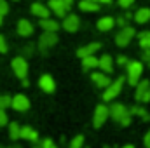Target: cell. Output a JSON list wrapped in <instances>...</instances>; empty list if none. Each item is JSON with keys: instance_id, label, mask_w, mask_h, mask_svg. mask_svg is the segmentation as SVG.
<instances>
[{"instance_id": "6da1fadb", "label": "cell", "mask_w": 150, "mask_h": 148, "mask_svg": "<svg viewBox=\"0 0 150 148\" xmlns=\"http://www.w3.org/2000/svg\"><path fill=\"white\" fill-rule=\"evenodd\" d=\"M126 66H127V82H129V85H136L140 82L142 73H143V63L142 61H129Z\"/></svg>"}, {"instance_id": "7a4b0ae2", "label": "cell", "mask_w": 150, "mask_h": 148, "mask_svg": "<svg viewBox=\"0 0 150 148\" xmlns=\"http://www.w3.org/2000/svg\"><path fill=\"white\" fill-rule=\"evenodd\" d=\"M122 84H124V77H119L115 82H112L103 92V101H112L113 98H117L122 91Z\"/></svg>"}, {"instance_id": "3957f363", "label": "cell", "mask_w": 150, "mask_h": 148, "mask_svg": "<svg viewBox=\"0 0 150 148\" xmlns=\"http://www.w3.org/2000/svg\"><path fill=\"white\" fill-rule=\"evenodd\" d=\"M136 35V32H134V28H131V26H124V28H120V32L115 35V44L119 45V47H126V45H129V42H131V38Z\"/></svg>"}, {"instance_id": "277c9868", "label": "cell", "mask_w": 150, "mask_h": 148, "mask_svg": "<svg viewBox=\"0 0 150 148\" xmlns=\"http://www.w3.org/2000/svg\"><path fill=\"white\" fill-rule=\"evenodd\" d=\"M134 98H136L140 103H149L150 101V82L149 80H140V82L136 84Z\"/></svg>"}, {"instance_id": "5b68a950", "label": "cell", "mask_w": 150, "mask_h": 148, "mask_svg": "<svg viewBox=\"0 0 150 148\" xmlns=\"http://www.w3.org/2000/svg\"><path fill=\"white\" fill-rule=\"evenodd\" d=\"M11 66H12V70H14L16 77H19L21 80H23V78H26V75H28V63H26V59H25V58H21V56L14 58V59H12V63H11Z\"/></svg>"}, {"instance_id": "8992f818", "label": "cell", "mask_w": 150, "mask_h": 148, "mask_svg": "<svg viewBox=\"0 0 150 148\" xmlns=\"http://www.w3.org/2000/svg\"><path fill=\"white\" fill-rule=\"evenodd\" d=\"M108 117H110V110H108L105 105H98L96 110H94V117H93V125H94L96 129L101 127V125L107 122Z\"/></svg>"}, {"instance_id": "52a82bcc", "label": "cell", "mask_w": 150, "mask_h": 148, "mask_svg": "<svg viewBox=\"0 0 150 148\" xmlns=\"http://www.w3.org/2000/svg\"><path fill=\"white\" fill-rule=\"evenodd\" d=\"M58 42V35H56V32H44L42 35H40V40H38V47H40V51H47L49 47H52L54 44Z\"/></svg>"}, {"instance_id": "ba28073f", "label": "cell", "mask_w": 150, "mask_h": 148, "mask_svg": "<svg viewBox=\"0 0 150 148\" xmlns=\"http://www.w3.org/2000/svg\"><path fill=\"white\" fill-rule=\"evenodd\" d=\"M108 110H110V117H112L115 122H120L126 115H129V110H127L122 103H113Z\"/></svg>"}, {"instance_id": "9c48e42d", "label": "cell", "mask_w": 150, "mask_h": 148, "mask_svg": "<svg viewBox=\"0 0 150 148\" xmlns=\"http://www.w3.org/2000/svg\"><path fill=\"white\" fill-rule=\"evenodd\" d=\"M12 108L18 111H26L30 108V101H28V98L25 96V94H16L14 98H12Z\"/></svg>"}, {"instance_id": "30bf717a", "label": "cell", "mask_w": 150, "mask_h": 148, "mask_svg": "<svg viewBox=\"0 0 150 148\" xmlns=\"http://www.w3.org/2000/svg\"><path fill=\"white\" fill-rule=\"evenodd\" d=\"M100 49H101V44H100V42H93V44H87V45L80 47V49L77 51V56L82 59V58H86V56L96 54V51H100Z\"/></svg>"}, {"instance_id": "8fae6325", "label": "cell", "mask_w": 150, "mask_h": 148, "mask_svg": "<svg viewBox=\"0 0 150 148\" xmlns=\"http://www.w3.org/2000/svg\"><path fill=\"white\" fill-rule=\"evenodd\" d=\"M79 25H80V19H79V16H75V14H70V16H67L65 19H63V28L67 30V32H70V33H74L79 30Z\"/></svg>"}, {"instance_id": "7c38bea8", "label": "cell", "mask_w": 150, "mask_h": 148, "mask_svg": "<svg viewBox=\"0 0 150 148\" xmlns=\"http://www.w3.org/2000/svg\"><path fill=\"white\" fill-rule=\"evenodd\" d=\"M38 85L44 92H54L56 89V84H54V78L51 75H42L40 80H38Z\"/></svg>"}, {"instance_id": "4fadbf2b", "label": "cell", "mask_w": 150, "mask_h": 148, "mask_svg": "<svg viewBox=\"0 0 150 148\" xmlns=\"http://www.w3.org/2000/svg\"><path fill=\"white\" fill-rule=\"evenodd\" d=\"M49 9L58 16V18H65L67 14V7H65V2L63 0H49Z\"/></svg>"}, {"instance_id": "5bb4252c", "label": "cell", "mask_w": 150, "mask_h": 148, "mask_svg": "<svg viewBox=\"0 0 150 148\" xmlns=\"http://www.w3.org/2000/svg\"><path fill=\"white\" fill-rule=\"evenodd\" d=\"M91 78H93V82L98 85V87H103V89H107L112 82H110V77H107L105 72H94V73L91 75Z\"/></svg>"}, {"instance_id": "9a60e30c", "label": "cell", "mask_w": 150, "mask_h": 148, "mask_svg": "<svg viewBox=\"0 0 150 148\" xmlns=\"http://www.w3.org/2000/svg\"><path fill=\"white\" fill-rule=\"evenodd\" d=\"M32 14L33 16H37V18H49V14H51V9H49V5L45 7L44 4H40V2H35V4H32Z\"/></svg>"}, {"instance_id": "2e32d148", "label": "cell", "mask_w": 150, "mask_h": 148, "mask_svg": "<svg viewBox=\"0 0 150 148\" xmlns=\"http://www.w3.org/2000/svg\"><path fill=\"white\" fill-rule=\"evenodd\" d=\"M18 33L21 37H30L33 33V25L28 19H19V23H18Z\"/></svg>"}, {"instance_id": "e0dca14e", "label": "cell", "mask_w": 150, "mask_h": 148, "mask_svg": "<svg viewBox=\"0 0 150 148\" xmlns=\"http://www.w3.org/2000/svg\"><path fill=\"white\" fill-rule=\"evenodd\" d=\"M38 25H40V28L44 32H58V28H59V23L51 19V18H42L38 21Z\"/></svg>"}, {"instance_id": "ac0fdd59", "label": "cell", "mask_w": 150, "mask_h": 148, "mask_svg": "<svg viewBox=\"0 0 150 148\" xmlns=\"http://www.w3.org/2000/svg\"><path fill=\"white\" fill-rule=\"evenodd\" d=\"M79 9L84 11V12H96V11H100V2H96V0H80Z\"/></svg>"}, {"instance_id": "d6986e66", "label": "cell", "mask_w": 150, "mask_h": 148, "mask_svg": "<svg viewBox=\"0 0 150 148\" xmlns=\"http://www.w3.org/2000/svg\"><path fill=\"white\" fill-rule=\"evenodd\" d=\"M115 25H117V23H115V19H113V18L105 16V18H101V19L96 23V28H98L100 32H110Z\"/></svg>"}, {"instance_id": "ffe728a7", "label": "cell", "mask_w": 150, "mask_h": 148, "mask_svg": "<svg viewBox=\"0 0 150 148\" xmlns=\"http://www.w3.org/2000/svg\"><path fill=\"white\" fill-rule=\"evenodd\" d=\"M134 21H136L138 25H145V23H149L150 21V9L149 7H142V9H138L136 14H134Z\"/></svg>"}, {"instance_id": "44dd1931", "label": "cell", "mask_w": 150, "mask_h": 148, "mask_svg": "<svg viewBox=\"0 0 150 148\" xmlns=\"http://www.w3.org/2000/svg\"><path fill=\"white\" fill-rule=\"evenodd\" d=\"M105 73H112L113 72V59L112 56H108V54H105V56H101L100 58V65H98Z\"/></svg>"}, {"instance_id": "7402d4cb", "label": "cell", "mask_w": 150, "mask_h": 148, "mask_svg": "<svg viewBox=\"0 0 150 148\" xmlns=\"http://www.w3.org/2000/svg\"><path fill=\"white\" fill-rule=\"evenodd\" d=\"M98 65H100V59H98L94 54L82 58V68H84V70H93V68H96Z\"/></svg>"}, {"instance_id": "603a6c76", "label": "cell", "mask_w": 150, "mask_h": 148, "mask_svg": "<svg viewBox=\"0 0 150 148\" xmlns=\"http://www.w3.org/2000/svg\"><path fill=\"white\" fill-rule=\"evenodd\" d=\"M21 140L38 141V134H37V131H33V129H32V127H28V125L21 127Z\"/></svg>"}, {"instance_id": "cb8c5ba5", "label": "cell", "mask_w": 150, "mask_h": 148, "mask_svg": "<svg viewBox=\"0 0 150 148\" xmlns=\"http://www.w3.org/2000/svg\"><path fill=\"white\" fill-rule=\"evenodd\" d=\"M138 38H140V47L143 51H150V32H142L138 33Z\"/></svg>"}, {"instance_id": "d4e9b609", "label": "cell", "mask_w": 150, "mask_h": 148, "mask_svg": "<svg viewBox=\"0 0 150 148\" xmlns=\"http://www.w3.org/2000/svg\"><path fill=\"white\" fill-rule=\"evenodd\" d=\"M131 115H138L140 118H143V120H150V113L143 106H131V110H129Z\"/></svg>"}, {"instance_id": "484cf974", "label": "cell", "mask_w": 150, "mask_h": 148, "mask_svg": "<svg viewBox=\"0 0 150 148\" xmlns=\"http://www.w3.org/2000/svg\"><path fill=\"white\" fill-rule=\"evenodd\" d=\"M9 136H11V140H19L21 138V127H19L18 122H12L9 125Z\"/></svg>"}, {"instance_id": "4316f807", "label": "cell", "mask_w": 150, "mask_h": 148, "mask_svg": "<svg viewBox=\"0 0 150 148\" xmlns=\"http://www.w3.org/2000/svg\"><path fill=\"white\" fill-rule=\"evenodd\" d=\"M12 106V98L11 96H0V108H9Z\"/></svg>"}, {"instance_id": "83f0119b", "label": "cell", "mask_w": 150, "mask_h": 148, "mask_svg": "<svg viewBox=\"0 0 150 148\" xmlns=\"http://www.w3.org/2000/svg\"><path fill=\"white\" fill-rule=\"evenodd\" d=\"M84 145V136H75L74 140H72V143H70V148H82Z\"/></svg>"}, {"instance_id": "f1b7e54d", "label": "cell", "mask_w": 150, "mask_h": 148, "mask_svg": "<svg viewBox=\"0 0 150 148\" xmlns=\"http://www.w3.org/2000/svg\"><path fill=\"white\" fill-rule=\"evenodd\" d=\"M7 12H9V5H7V2H5V0H0V14L5 16Z\"/></svg>"}, {"instance_id": "f546056e", "label": "cell", "mask_w": 150, "mask_h": 148, "mask_svg": "<svg viewBox=\"0 0 150 148\" xmlns=\"http://www.w3.org/2000/svg\"><path fill=\"white\" fill-rule=\"evenodd\" d=\"M9 118H7V113L4 111V108H0V125H7Z\"/></svg>"}, {"instance_id": "4dcf8cb0", "label": "cell", "mask_w": 150, "mask_h": 148, "mask_svg": "<svg viewBox=\"0 0 150 148\" xmlns=\"http://www.w3.org/2000/svg\"><path fill=\"white\" fill-rule=\"evenodd\" d=\"M7 52V44H5V38L0 35V54H5Z\"/></svg>"}, {"instance_id": "1f68e13d", "label": "cell", "mask_w": 150, "mask_h": 148, "mask_svg": "<svg viewBox=\"0 0 150 148\" xmlns=\"http://www.w3.org/2000/svg\"><path fill=\"white\" fill-rule=\"evenodd\" d=\"M131 117H133L131 113H129V115H126V117H124V118L120 120V125H124V127H127V125H131Z\"/></svg>"}, {"instance_id": "d6a6232c", "label": "cell", "mask_w": 150, "mask_h": 148, "mask_svg": "<svg viewBox=\"0 0 150 148\" xmlns=\"http://www.w3.org/2000/svg\"><path fill=\"white\" fill-rule=\"evenodd\" d=\"M133 2H134V0H119V5L124 7V9H129V7L133 5Z\"/></svg>"}, {"instance_id": "836d02e7", "label": "cell", "mask_w": 150, "mask_h": 148, "mask_svg": "<svg viewBox=\"0 0 150 148\" xmlns=\"http://www.w3.org/2000/svg\"><path fill=\"white\" fill-rule=\"evenodd\" d=\"M42 148H58V147L52 143V140H44L42 141Z\"/></svg>"}, {"instance_id": "e575fe53", "label": "cell", "mask_w": 150, "mask_h": 148, "mask_svg": "<svg viewBox=\"0 0 150 148\" xmlns=\"http://www.w3.org/2000/svg\"><path fill=\"white\" fill-rule=\"evenodd\" d=\"M143 145H145V148H150V129L147 131V134L143 138Z\"/></svg>"}, {"instance_id": "d590c367", "label": "cell", "mask_w": 150, "mask_h": 148, "mask_svg": "<svg viewBox=\"0 0 150 148\" xmlns=\"http://www.w3.org/2000/svg\"><path fill=\"white\" fill-rule=\"evenodd\" d=\"M117 63H119L120 66H124V65H127L129 61H127V58H126V56H119V58H117Z\"/></svg>"}, {"instance_id": "8d00e7d4", "label": "cell", "mask_w": 150, "mask_h": 148, "mask_svg": "<svg viewBox=\"0 0 150 148\" xmlns=\"http://www.w3.org/2000/svg\"><path fill=\"white\" fill-rule=\"evenodd\" d=\"M143 61L150 66V51H143Z\"/></svg>"}, {"instance_id": "74e56055", "label": "cell", "mask_w": 150, "mask_h": 148, "mask_svg": "<svg viewBox=\"0 0 150 148\" xmlns=\"http://www.w3.org/2000/svg\"><path fill=\"white\" fill-rule=\"evenodd\" d=\"M115 23H117L120 28H124V26H126V18H119V19H115Z\"/></svg>"}, {"instance_id": "f35d334b", "label": "cell", "mask_w": 150, "mask_h": 148, "mask_svg": "<svg viewBox=\"0 0 150 148\" xmlns=\"http://www.w3.org/2000/svg\"><path fill=\"white\" fill-rule=\"evenodd\" d=\"M65 2V7L67 9H72V5H74V0H63Z\"/></svg>"}, {"instance_id": "ab89813d", "label": "cell", "mask_w": 150, "mask_h": 148, "mask_svg": "<svg viewBox=\"0 0 150 148\" xmlns=\"http://www.w3.org/2000/svg\"><path fill=\"white\" fill-rule=\"evenodd\" d=\"M25 52H26V54H32V45H28V47H25Z\"/></svg>"}, {"instance_id": "60d3db41", "label": "cell", "mask_w": 150, "mask_h": 148, "mask_svg": "<svg viewBox=\"0 0 150 148\" xmlns=\"http://www.w3.org/2000/svg\"><path fill=\"white\" fill-rule=\"evenodd\" d=\"M96 2H100V4H110L112 0H96Z\"/></svg>"}, {"instance_id": "b9f144b4", "label": "cell", "mask_w": 150, "mask_h": 148, "mask_svg": "<svg viewBox=\"0 0 150 148\" xmlns=\"http://www.w3.org/2000/svg\"><path fill=\"white\" fill-rule=\"evenodd\" d=\"M122 148H134L133 145H126V147H122Z\"/></svg>"}, {"instance_id": "7bdbcfd3", "label": "cell", "mask_w": 150, "mask_h": 148, "mask_svg": "<svg viewBox=\"0 0 150 148\" xmlns=\"http://www.w3.org/2000/svg\"><path fill=\"white\" fill-rule=\"evenodd\" d=\"M2 18H4V16H2V14H0V25H2V23H4V21H2Z\"/></svg>"}, {"instance_id": "ee69618b", "label": "cell", "mask_w": 150, "mask_h": 148, "mask_svg": "<svg viewBox=\"0 0 150 148\" xmlns=\"http://www.w3.org/2000/svg\"><path fill=\"white\" fill-rule=\"evenodd\" d=\"M14 2H16V0H14Z\"/></svg>"}, {"instance_id": "f6af8a7d", "label": "cell", "mask_w": 150, "mask_h": 148, "mask_svg": "<svg viewBox=\"0 0 150 148\" xmlns=\"http://www.w3.org/2000/svg\"><path fill=\"white\" fill-rule=\"evenodd\" d=\"M40 148H42V147H40Z\"/></svg>"}]
</instances>
